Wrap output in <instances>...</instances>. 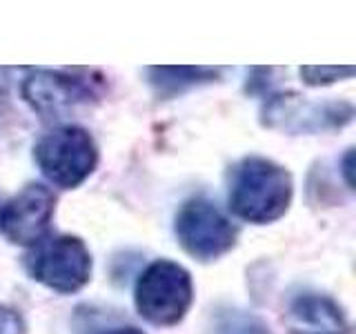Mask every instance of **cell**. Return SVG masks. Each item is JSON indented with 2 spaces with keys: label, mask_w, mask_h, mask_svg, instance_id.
Returning <instances> with one entry per match:
<instances>
[{
  "label": "cell",
  "mask_w": 356,
  "mask_h": 334,
  "mask_svg": "<svg viewBox=\"0 0 356 334\" xmlns=\"http://www.w3.org/2000/svg\"><path fill=\"white\" fill-rule=\"evenodd\" d=\"M0 334H25V321L16 310L0 303Z\"/></svg>",
  "instance_id": "cell-13"
},
{
  "label": "cell",
  "mask_w": 356,
  "mask_h": 334,
  "mask_svg": "<svg viewBox=\"0 0 356 334\" xmlns=\"http://www.w3.org/2000/svg\"><path fill=\"white\" fill-rule=\"evenodd\" d=\"M294 183L283 165L250 156L229 174V209L243 221L265 225L281 218L292 203Z\"/></svg>",
  "instance_id": "cell-1"
},
{
  "label": "cell",
  "mask_w": 356,
  "mask_h": 334,
  "mask_svg": "<svg viewBox=\"0 0 356 334\" xmlns=\"http://www.w3.org/2000/svg\"><path fill=\"white\" fill-rule=\"evenodd\" d=\"M220 72V67H149L147 76L161 96H176L196 85L216 81Z\"/></svg>",
  "instance_id": "cell-10"
},
{
  "label": "cell",
  "mask_w": 356,
  "mask_h": 334,
  "mask_svg": "<svg viewBox=\"0 0 356 334\" xmlns=\"http://www.w3.org/2000/svg\"><path fill=\"white\" fill-rule=\"evenodd\" d=\"M174 232L181 248L203 263L229 252L238 237L236 225L207 198L185 200L176 212Z\"/></svg>",
  "instance_id": "cell-5"
},
{
  "label": "cell",
  "mask_w": 356,
  "mask_h": 334,
  "mask_svg": "<svg viewBox=\"0 0 356 334\" xmlns=\"http://www.w3.org/2000/svg\"><path fill=\"white\" fill-rule=\"evenodd\" d=\"M25 267L33 281L60 294H74L92 278V254L85 241L70 234L42 239L25 256Z\"/></svg>",
  "instance_id": "cell-4"
},
{
  "label": "cell",
  "mask_w": 356,
  "mask_h": 334,
  "mask_svg": "<svg viewBox=\"0 0 356 334\" xmlns=\"http://www.w3.org/2000/svg\"><path fill=\"white\" fill-rule=\"evenodd\" d=\"M354 76V67L352 65H343V67H303L300 70V78L312 85V87H318V85H332L337 81H343V78H350Z\"/></svg>",
  "instance_id": "cell-12"
},
{
  "label": "cell",
  "mask_w": 356,
  "mask_h": 334,
  "mask_svg": "<svg viewBox=\"0 0 356 334\" xmlns=\"http://www.w3.org/2000/svg\"><path fill=\"white\" fill-rule=\"evenodd\" d=\"M105 334H145V332H140L138 328H116V330H109Z\"/></svg>",
  "instance_id": "cell-14"
},
{
  "label": "cell",
  "mask_w": 356,
  "mask_h": 334,
  "mask_svg": "<svg viewBox=\"0 0 356 334\" xmlns=\"http://www.w3.org/2000/svg\"><path fill=\"white\" fill-rule=\"evenodd\" d=\"M216 334H270L265 323L243 310H227L216 321Z\"/></svg>",
  "instance_id": "cell-11"
},
{
  "label": "cell",
  "mask_w": 356,
  "mask_h": 334,
  "mask_svg": "<svg viewBox=\"0 0 356 334\" xmlns=\"http://www.w3.org/2000/svg\"><path fill=\"white\" fill-rule=\"evenodd\" d=\"M22 98L42 118H63L96 98V83L60 70H33L22 81Z\"/></svg>",
  "instance_id": "cell-6"
},
{
  "label": "cell",
  "mask_w": 356,
  "mask_h": 334,
  "mask_svg": "<svg viewBox=\"0 0 356 334\" xmlns=\"http://www.w3.org/2000/svg\"><path fill=\"white\" fill-rule=\"evenodd\" d=\"M138 315L152 326L170 328L181 323L194 301L192 276L174 261H154L147 265L134 289Z\"/></svg>",
  "instance_id": "cell-2"
},
{
  "label": "cell",
  "mask_w": 356,
  "mask_h": 334,
  "mask_svg": "<svg viewBox=\"0 0 356 334\" xmlns=\"http://www.w3.org/2000/svg\"><path fill=\"white\" fill-rule=\"evenodd\" d=\"M289 334H352L341 308L323 294H300L285 312Z\"/></svg>",
  "instance_id": "cell-9"
},
{
  "label": "cell",
  "mask_w": 356,
  "mask_h": 334,
  "mask_svg": "<svg viewBox=\"0 0 356 334\" xmlns=\"http://www.w3.org/2000/svg\"><path fill=\"white\" fill-rule=\"evenodd\" d=\"M56 196L42 183H27L0 207V232L16 245H38L49 232Z\"/></svg>",
  "instance_id": "cell-8"
},
{
  "label": "cell",
  "mask_w": 356,
  "mask_h": 334,
  "mask_svg": "<svg viewBox=\"0 0 356 334\" xmlns=\"http://www.w3.org/2000/svg\"><path fill=\"white\" fill-rule=\"evenodd\" d=\"M263 125L292 134L325 132L348 125L354 116L350 103H312L300 94H276L263 105Z\"/></svg>",
  "instance_id": "cell-7"
},
{
  "label": "cell",
  "mask_w": 356,
  "mask_h": 334,
  "mask_svg": "<svg viewBox=\"0 0 356 334\" xmlns=\"http://www.w3.org/2000/svg\"><path fill=\"white\" fill-rule=\"evenodd\" d=\"M33 161L49 183L74 189L96 170L98 148L92 134L78 125L56 127L36 143Z\"/></svg>",
  "instance_id": "cell-3"
}]
</instances>
